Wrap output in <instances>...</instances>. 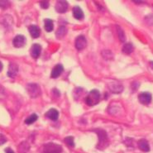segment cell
Returning <instances> with one entry per match:
<instances>
[{"mask_svg":"<svg viewBox=\"0 0 153 153\" xmlns=\"http://www.w3.org/2000/svg\"><path fill=\"white\" fill-rule=\"evenodd\" d=\"M100 94L99 90L93 89L89 93V94L86 97V103L89 106H94L100 102Z\"/></svg>","mask_w":153,"mask_h":153,"instance_id":"obj_1","label":"cell"},{"mask_svg":"<svg viewBox=\"0 0 153 153\" xmlns=\"http://www.w3.org/2000/svg\"><path fill=\"white\" fill-rule=\"evenodd\" d=\"M94 132H97L98 136H99V145H98L97 147L99 149H103V148H105L108 146V143L106 132H104L103 130H100V129H97Z\"/></svg>","mask_w":153,"mask_h":153,"instance_id":"obj_2","label":"cell"},{"mask_svg":"<svg viewBox=\"0 0 153 153\" xmlns=\"http://www.w3.org/2000/svg\"><path fill=\"white\" fill-rule=\"evenodd\" d=\"M61 152L62 147L53 143H47L43 148V153H61Z\"/></svg>","mask_w":153,"mask_h":153,"instance_id":"obj_3","label":"cell"},{"mask_svg":"<svg viewBox=\"0 0 153 153\" xmlns=\"http://www.w3.org/2000/svg\"><path fill=\"white\" fill-rule=\"evenodd\" d=\"M27 90L28 92L29 95L33 99L39 96L40 94H41L40 87L36 84H28L27 86Z\"/></svg>","mask_w":153,"mask_h":153,"instance_id":"obj_4","label":"cell"},{"mask_svg":"<svg viewBox=\"0 0 153 153\" xmlns=\"http://www.w3.org/2000/svg\"><path fill=\"white\" fill-rule=\"evenodd\" d=\"M13 44L15 47L17 48H20L22 47L23 46H25L26 44V37L22 35H18L13 38Z\"/></svg>","mask_w":153,"mask_h":153,"instance_id":"obj_5","label":"cell"},{"mask_svg":"<svg viewBox=\"0 0 153 153\" xmlns=\"http://www.w3.org/2000/svg\"><path fill=\"white\" fill-rule=\"evenodd\" d=\"M87 45V41L84 36H79L75 40V47L77 50H83Z\"/></svg>","mask_w":153,"mask_h":153,"instance_id":"obj_6","label":"cell"},{"mask_svg":"<svg viewBox=\"0 0 153 153\" xmlns=\"http://www.w3.org/2000/svg\"><path fill=\"white\" fill-rule=\"evenodd\" d=\"M41 51H42V46L39 44H33L32 47H31V49H30L31 56L34 59H37L40 56Z\"/></svg>","mask_w":153,"mask_h":153,"instance_id":"obj_7","label":"cell"},{"mask_svg":"<svg viewBox=\"0 0 153 153\" xmlns=\"http://www.w3.org/2000/svg\"><path fill=\"white\" fill-rule=\"evenodd\" d=\"M139 102L143 104H149L152 101V94L148 92H144L140 94L138 96Z\"/></svg>","mask_w":153,"mask_h":153,"instance_id":"obj_8","label":"cell"},{"mask_svg":"<svg viewBox=\"0 0 153 153\" xmlns=\"http://www.w3.org/2000/svg\"><path fill=\"white\" fill-rule=\"evenodd\" d=\"M68 9V3L66 1H58L56 4V10L59 13H64Z\"/></svg>","mask_w":153,"mask_h":153,"instance_id":"obj_9","label":"cell"},{"mask_svg":"<svg viewBox=\"0 0 153 153\" xmlns=\"http://www.w3.org/2000/svg\"><path fill=\"white\" fill-rule=\"evenodd\" d=\"M18 72V65L15 63H10L9 67H8V71H7V76L10 78H14L17 75Z\"/></svg>","mask_w":153,"mask_h":153,"instance_id":"obj_10","label":"cell"},{"mask_svg":"<svg viewBox=\"0 0 153 153\" xmlns=\"http://www.w3.org/2000/svg\"><path fill=\"white\" fill-rule=\"evenodd\" d=\"M109 89L114 94H119L123 90V86L120 83L114 82V83L109 85Z\"/></svg>","mask_w":153,"mask_h":153,"instance_id":"obj_11","label":"cell"},{"mask_svg":"<svg viewBox=\"0 0 153 153\" xmlns=\"http://www.w3.org/2000/svg\"><path fill=\"white\" fill-rule=\"evenodd\" d=\"M63 71H64V68L62 66V65L59 64L57 65H56V66L53 68L52 71H51V78L56 79L57 78V77H59V76L61 75V73H62Z\"/></svg>","mask_w":153,"mask_h":153,"instance_id":"obj_12","label":"cell"},{"mask_svg":"<svg viewBox=\"0 0 153 153\" xmlns=\"http://www.w3.org/2000/svg\"><path fill=\"white\" fill-rule=\"evenodd\" d=\"M28 30L32 38H37L41 34V30H40L39 27L36 25H31L28 27Z\"/></svg>","mask_w":153,"mask_h":153,"instance_id":"obj_13","label":"cell"},{"mask_svg":"<svg viewBox=\"0 0 153 153\" xmlns=\"http://www.w3.org/2000/svg\"><path fill=\"white\" fill-rule=\"evenodd\" d=\"M46 117L52 121H56L59 117V112L55 108H51L50 110L47 111V113L46 114Z\"/></svg>","mask_w":153,"mask_h":153,"instance_id":"obj_14","label":"cell"},{"mask_svg":"<svg viewBox=\"0 0 153 153\" xmlns=\"http://www.w3.org/2000/svg\"><path fill=\"white\" fill-rule=\"evenodd\" d=\"M139 149L142 150L144 152H148L150 151V146L148 144V142L145 140V139H141L137 143Z\"/></svg>","mask_w":153,"mask_h":153,"instance_id":"obj_15","label":"cell"},{"mask_svg":"<svg viewBox=\"0 0 153 153\" xmlns=\"http://www.w3.org/2000/svg\"><path fill=\"white\" fill-rule=\"evenodd\" d=\"M73 16L75 17V18L78 19V20H81L84 18V13L79 7L75 6L73 8Z\"/></svg>","mask_w":153,"mask_h":153,"instance_id":"obj_16","label":"cell"},{"mask_svg":"<svg viewBox=\"0 0 153 153\" xmlns=\"http://www.w3.org/2000/svg\"><path fill=\"white\" fill-rule=\"evenodd\" d=\"M123 52L126 55H129L133 51V46L131 43H126L123 47Z\"/></svg>","mask_w":153,"mask_h":153,"instance_id":"obj_17","label":"cell"},{"mask_svg":"<svg viewBox=\"0 0 153 153\" xmlns=\"http://www.w3.org/2000/svg\"><path fill=\"white\" fill-rule=\"evenodd\" d=\"M44 22H45V29H46V32H51L54 28L53 21L47 18V19H45V21Z\"/></svg>","mask_w":153,"mask_h":153,"instance_id":"obj_18","label":"cell"},{"mask_svg":"<svg viewBox=\"0 0 153 153\" xmlns=\"http://www.w3.org/2000/svg\"><path fill=\"white\" fill-rule=\"evenodd\" d=\"M66 33H67V29H66V27H61L60 28L57 30L56 33V36L58 38L61 39L63 36H65Z\"/></svg>","mask_w":153,"mask_h":153,"instance_id":"obj_19","label":"cell"},{"mask_svg":"<svg viewBox=\"0 0 153 153\" xmlns=\"http://www.w3.org/2000/svg\"><path fill=\"white\" fill-rule=\"evenodd\" d=\"M37 118H38V116H37L36 114H32V115H30V116L26 119L25 123L27 125L32 124L33 123H35V122L37 120Z\"/></svg>","mask_w":153,"mask_h":153,"instance_id":"obj_20","label":"cell"},{"mask_svg":"<svg viewBox=\"0 0 153 153\" xmlns=\"http://www.w3.org/2000/svg\"><path fill=\"white\" fill-rule=\"evenodd\" d=\"M29 150V145L27 143H22L18 146L19 153H26Z\"/></svg>","mask_w":153,"mask_h":153,"instance_id":"obj_21","label":"cell"},{"mask_svg":"<svg viewBox=\"0 0 153 153\" xmlns=\"http://www.w3.org/2000/svg\"><path fill=\"white\" fill-rule=\"evenodd\" d=\"M117 35H118V37H119V40L120 42H125V34L123 30L120 27H117Z\"/></svg>","mask_w":153,"mask_h":153,"instance_id":"obj_22","label":"cell"},{"mask_svg":"<svg viewBox=\"0 0 153 153\" xmlns=\"http://www.w3.org/2000/svg\"><path fill=\"white\" fill-rule=\"evenodd\" d=\"M65 143L67 144L69 146H75V143H74V138H73V137H66L65 138Z\"/></svg>","mask_w":153,"mask_h":153,"instance_id":"obj_23","label":"cell"},{"mask_svg":"<svg viewBox=\"0 0 153 153\" xmlns=\"http://www.w3.org/2000/svg\"><path fill=\"white\" fill-rule=\"evenodd\" d=\"M0 7L2 8H7L9 7V3L7 1H0Z\"/></svg>","mask_w":153,"mask_h":153,"instance_id":"obj_24","label":"cell"},{"mask_svg":"<svg viewBox=\"0 0 153 153\" xmlns=\"http://www.w3.org/2000/svg\"><path fill=\"white\" fill-rule=\"evenodd\" d=\"M41 7L46 9V8H48L49 7V2L48 1H42L41 2Z\"/></svg>","mask_w":153,"mask_h":153,"instance_id":"obj_25","label":"cell"},{"mask_svg":"<svg viewBox=\"0 0 153 153\" xmlns=\"http://www.w3.org/2000/svg\"><path fill=\"white\" fill-rule=\"evenodd\" d=\"M7 142V138L4 135V134H0V146L3 145L4 143Z\"/></svg>","mask_w":153,"mask_h":153,"instance_id":"obj_26","label":"cell"},{"mask_svg":"<svg viewBox=\"0 0 153 153\" xmlns=\"http://www.w3.org/2000/svg\"><path fill=\"white\" fill-rule=\"evenodd\" d=\"M5 152L6 153H14V152L11 149V148H6V149H5Z\"/></svg>","mask_w":153,"mask_h":153,"instance_id":"obj_27","label":"cell"},{"mask_svg":"<svg viewBox=\"0 0 153 153\" xmlns=\"http://www.w3.org/2000/svg\"><path fill=\"white\" fill-rule=\"evenodd\" d=\"M3 70V64H2V62H0V71Z\"/></svg>","mask_w":153,"mask_h":153,"instance_id":"obj_28","label":"cell"},{"mask_svg":"<svg viewBox=\"0 0 153 153\" xmlns=\"http://www.w3.org/2000/svg\"><path fill=\"white\" fill-rule=\"evenodd\" d=\"M150 65H151V67L153 69V61H151V62H150Z\"/></svg>","mask_w":153,"mask_h":153,"instance_id":"obj_29","label":"cell"}]
</instances>
